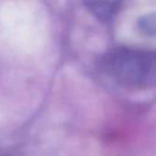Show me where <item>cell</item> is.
Returning a JSON list of instances; mask_svg holds the SVG:
<instances>
[{
  "label": "cell",
  "instance_id": "obj_2",
  "mask_svg": "<svg viewBox=\"0 0 156 156\" xmlns=\"http://www.w3.org/2000/svg\"><path fill=\"white\" fill-rule=\"evenodd\" d=\"M87 10L100 22L110 23L122 9L124 0H83Z\"/></svg>",
  "mask_w": 156,
  "mask_h": 156
},
{
  "label": "cell",
  "instance_id": "obj_3",
  "mask_svg": "<svg viewBox=\"0 0 156 156\" xmlns=\"http://www.w3.org/2000/svg\"><path fill=\"white\" fill-rule=\"evenodd\" d=\"M138 30L146 37H156V10L140 16L136 21Z\"/></svg>",
  "mask_w": 156,
  "mask_h": 156
},
{
  "label": "cell",
  "instance_id": "obj_4",
  "mask_svg": "<svg viewBox=\"0 0 156 156\" xmlns=\"http://www.w3.org/2000/svg\"><path fill=\"white\" fill-rule=\"evenodd\" d=\"M0 156H7V155H5V154H2V152H0Z\"/></svg>",
  "mask_w": 156,
  "mask_h": 156
},
{
  "label": "cell",
  "instance_id": "obj_1",
  "mask_svg": "<svg viewBox=\"0 0 156 156\" xmlns=\"http://www.w3.org/2000/svg\"><path fill=\"white\" fill-rule=\"evenodd\" d=\"M100 71L116 85L141 90L156 85V51L141 48L117 46L99 60Z\"/></svg>",
  "mask_w": 156,
  "mask_h": 156
}]
</instances>
